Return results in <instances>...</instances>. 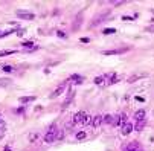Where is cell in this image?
Segmentation results:
<instances>
[{
	"label": "cell",
	"instance_id": "cell-22",
	"mask_svg": "<svg viewBox=\"0 0 154 151\" xmlns=\"http://www.w3.org/2000/svg\"><path fill=\"white\" fill-rule=\"evenodd\" d=\"M63 137H64V133H63V130H61V131H60V133H58V134H56V139H58V140H61Z\"/></svg>",
	"mask_w": 154,
	"mask_h": 151
},
{
	"label": "cell",
	"instance_id": "cell-17",
	"mask_svg": "<svg viewBox=\"0 0 154 151\" xmlns=\"http://www.w3.org/2000/svg\"><path fill=\"white\" fill-rule=\"evenodd\" d=\"M86 137V133H84V131H80V133H76V139H78V140H81V139H84Z\"/></svg>",
	"mask_w": 154,
	"mask_h": 151
},
{
	"label": "cell",
	"instance_id": "cell-28",
	"mask_svg": "<svg viewBox=\"0 0 154 151\" xmlns=\"http://www.w3.org/2000/svg\"><path fill=\"white\" fill-rule=\"evenodd\" d=\"M125 151H136V149H134V148H127Z\"/></svg>",
	"mask_w": 154,
	"mask_h": 151
},
{
	"label": "cell",
	"instance_id": "cell-12",
	"mask_svg": "<svg viewBox=\"0 0 154 151\" xmlns=\"http://www.w3.org/2000/svg\"><path fill=\"white\" fill-rule=\"evenodd\" d=\"M143 127H145V119L143 121H137V124H136V127H134V128H136L137 131H140Z\"/></svg>",
	"mask_w": 154,
	"mask_h": 151
},
{
	"label": "cell",
	"instance_id": "cell-29",
	"mask_svg": "<svg viewBox=\"0 0 154 151\" xmlns=\"http://www.w3.org/2000/svg\"><path fill=\"white\" fill-rule=\"evenodd\" d=\"M152 14H154V11H152Z\"/></svg>",
	"mask_w": 154,
	"mask_h": 151
},
{
	"label": "cell",
	"instance_id": "cell-19",
	"mask_svg": "<svg viewBox=\"0 0 154 151\" xmlns=\"http://www.w3.org/2000/svg\"><path fill=\"white\" fill-rule=\"evenodd\" d=\"M102 83H104V78H102V77L95 78V84H98V86H99V84H102Z\"/></svg>",
	"mask_w": 154,
	"mask_h": 151
},
{
	"label": "cell",
	"instance_id": "cell-23",
	"mask_svg": "<svg viewBox=\"0 0 154 151\" xmlns=\"http://www.w3.org/2000/svg\"><path fill=\"white\" fill-rule=\"evenodd\" d=\"M56 34H58V37H61V38H64V37H66V34H64L63 31H58V32H56Z\"/></svg>",
	"mask_w": 154,
	"mask_h": 151
},
{
	"label": "cell",
	"instance_id": "cell-18",
	"mask_svg": "<svg viewBox=\"0 0 154 151\" xmlns=\"http://www.w3.org/2000/svg\"><path fill=\"white\" fill-rule=\"evenodd\" d=\"M22 46H23V47H32V49H34V43H32V41H25Z\"/></svg>",
	"mask_w": 154,
	"mask_h": 151
},
{
	"label": "cell",
	"instance_id": "cell-25",
	"mask_svg": "<svg viewBox=\"0 0 154 151\" xmlns=\"http://www.w3.org/2000/svg\"><path fill=\"white\" fill-rule=\"evenodd\" d=\"M146 31H148V32H154V25H152V26H148Z\"/></svg>",
	"mask_w": 154,
	"mask_h": 151
},
{
	"label": "cell",
	"instance_id": "cell-1",
	"mask_svg": "<svg viewBox=\"0 0 154 151\" xmlns=\"http://www.w3.org/2000/svg\"><path fill=\"white\" fill-rule=\"evenodd\" d=\"M92 119H90V116L87 115L86 111H78L76 115L73 116V124H81V125H86V124H89Z\"/></svg>",
	"mask_w": 154,
	"mask_h": 151
},
{
	"label": "cell",
	"instance_id": "cell-7",
	"mask_svg": "<svg viewBox=\"0 0 154 151\" xmlns=\"http://www.w3.org/2000/svg\"><path fill=\"white\" fill-rule=\"evenodd\" d=\"M101 124H102V116H101V115H98V116H95V118H93V121H92V125H93L95 128H98Z\"/></svg>",
	"mask_w": 154,
	"mask_h": 151
},
{
	"label": "cell",
	"instance_id": "cell-9",
	"mask_svg": "<svg viewBox=\"0 0 154 151\" xmlns=\"http://www.w3.org/2000/svg\"><path fill=\"white\" fill-rule=\"evenodd\" d=\"M32 101H35V96H22V98H20V102H22V104L32 102Z\"/></svg>",
	"mask_w": 154,
	"mask_h": 151
},
{
	"label": "cell",
	"instance_id": "cell-24",
	"mask_svg": "<svg viewBox=\"0 0 154 151\" xmlns=\"http://www.w3.org/2000/svg\"><path fill=\"white\" fill-rule=\"evenodd\" d=\"M122 20H124V22H130V20H133V18H131V17H127V15H125V17H122Z\"/></svg>",
	"mask_w": 154,
	"mask_h": 151
},
{
	"label": "cell",
	"instance_id": "cell-26",
	"mask_svg": "<svg viewBox=\"0 0 154 151\" xmlns=\"http://www.w3.org/2000/svg\"><path fill=\"white\" fill-rule=\"evenodd\" d=\"M35 139H37V134H32V136H31V142H32V140H35Z\"/></svg>",
	"mask_w": 154,
	"mask_h": 151
},
{
	"label": "cell",
	"instance_id": "cell-15",
	"mask_svg": "<svg viewBox=\"0 0 154 151\" xmlns=\"http://www.w3.org/2000/svg\"><path fill=\"white\" fill-rule=\"evenodd\" d=\"M102 53L104 55H116V53H119V50H104Z\"/></svg>",
	"mask_w": 154,
	"mask_h": 151
},
{
	"label": "cell",
	"instance_id": "cell-2",
	"mask_svg": "<svg viewBox=\"0 0 154 151\" xmlns=\"http://www.w3.org/2000/svg\"><path fill=\"white\" fill-rule=\"evenodd\" d=\"M17 15L22 18V20H34L35 15L32 12H28V11H17Z\"/></svg>",
	"mask_w": 154,
	"mask_h": 151
},
{
	"label": "cell",
	"instance_id": "cell-10",
	"mask_svg": "<svg viewBox=\"0 0 154 151\" xmlns=\"http://www.w3.org/2000/svg\"><path fill=\"white\" fill-rule=\"evenodd\" d=\"M70 81H75L76 84H81V83H83V77H80V75H72V77H70Z\"/></svg>",
	"mask_w": 154,
	"mask_h": 151
},
{
	"label": "cell",
	"instance_id": "cell-16",
	"mask_svg": "<svg viewBox=\"0 0 154 151\" xmlns=\"http://www.w3.org/2000/svg\"><path fill=\"white\" fill-rule=\"evenodd\" d=\"M114 32H116V29H113V28L104 29V34H105V35H110V34H114Z\"/></svg>",
	"mask_w": 154,
	"mask_h": 151
},
{
	"label": "cell",
	"instance_id": "cell-8",
	"mask_svg": "<svg viewBox=\"0 0 154 151\" xmlns=\"http://www.w3.org/2000/svg\"><path fill=\"white\" fill-rule=\"evenodd\" d=\"M134 118H136L137 121H143V119H145V111H143V110H137L136 115H134Z\"/></svg>",
	"mask_w": 154,
	"mask_h": 151
},
{
	"label": "cell",
	"instance_id": "cell-5",
	"mask_svg": "<svg viewBox=\"0 0 154 151\" xmlns=\"http://www.w3.org/2000/svg\"><path fill=\"white\" fill-rule=\"evenodd\" d=\"M64 89H66V84H61V86H58L55 90H53V93L50 95V98H56V96H60L61 93L64 92Z\"/></svg>",
	"mask_w": 154,
	"mask_h": 151
},
{
	"label": "cell",
	"instance_id": "cell-20",
	"mask_svg": "<svg viewBox=\"0 0 154 151\" xmlns=\"http://www.w3.org/2000/svg\"><path fill=\"white\" fill-rule=\"evenodd\" d=\"M142 77V75H134V77H131V78H128V83H134V81H136L137 78H140Z\"/></svg>",
	"mask_w": 154,
	"mask_h": 151
},
{
	"label": "cell",
	"instance_id": "cell-11",
	"mask_svg": "<svg viewBox=\"0 0 154 151\" xmlns=\"http://www.w3.org/2000/svg\"><path fill=\"white\" fill-rule=\"evenodd\" d=\"M111 121H113V116H111V115L102 116V122H104V124H111Z\"/></svg>",
	"mask_w": 154,
	"mask_h": 151
},
{
	"label": "cell",
	"instance_id": "cell-6",
	"mask_svg": "<svg viewBox=\"0 0 154 151\" xmlns=\"http://www.w3.org/2000/svg\"><path fill=\"white\" fill-rule=\"evenodd\" d=\"M133 128H134V127H133V124H130V122H127V124H125V125L122 127V134H124V136H127V134H130V133H131V131H133Z\"/></svg>",
	"mask_w": 154,
	"mask_h": 151
},
{
	"label": "cell",
	"instance_id": "cell-27",
	"mask_svg": "<svg viewBox=\"0 0 154 151\" xmlns=\"http://www.w3.org/2000/svg\"><path fill=\"white\" fill-rule=\"evenodd\" d=\"M3 151H12V149H11L9 146H5V149H3Z\"/></svg>",
	"mask_w": 154,
	"mask_h": 151
},
{
	"label": "cell",
	"instance_id": "cell-13",
	"mask_svg": "<svg viewBox=\"0 0 154 151\" xmlns=\"http://www.w3.org/2000/svg\"><path fill=\"white\" fill-rule=\"evenodd\" d=\"M11 83V80H6V78H2L0 80V87H6L8 84Z\"/></svg>",
	"mask_w": 154,
	"mask_h": 151
},
{
	"label": "cell",
	"instance_id": "cell-21",
	"mask_svg": "<svg viewBox=\"0 0 154 151\" xmlns=\"http://www.w3.org/2000/svg\"><path fill=\"white\" fill-rule=\"evenodd\" d=\"M3 70H5V72H6V73H8V72H12V70H14V69H12V67H11V66H8V64H6V66H3Z\"/></svg>",
	"mask_w": 154,
	"mask_h": 151
},
{
	"label": "cell",
	"instance_id": "cell-14",
	"mask_svg": "<svg viewBox=\"0 0 154 151\" xmlns=\"http://www.w3.org/2000/svg\"><path fill=\"white\" fill-rule=\"evenodd\" d=\"M15 50H0V56H5V55H11L14 53Z\"/></svg>",
	"mask_w": 154,
	"mask_h": 151
},
{
	"label": "cell",
	"instance_id": "cell-3",
	"mask_svg": "<svg viewBox=\"0 0 154 151\" xmlns=\"http://www.w3.org/2000/svg\"><path fill=\"white\" fill-rule=\"evenodd\" d=\"M55 139H56V133H55V130H53V128H50L47 133H46V136H44V142L52 143V142H55Z\"/></svg>",
	"mask_w": 154,
	"mask_h": 151
},
{
	"label": "cell",
	"instance_id": "cell-4",
	"mask_svg": "<svg viewBox=\"0 0 154 151\" xmlns=\"http://www.w3.org/2000/svg\"><path fill=\"white\" fill-rule=\"evenodd\" d=\"M127 124V115H125V113H121V115H119V118L116 119V121H114V125H118V127H124Z\"/></svg>",
	"mask_w": 154,
	"mask_h": 151
}]
</instances>
